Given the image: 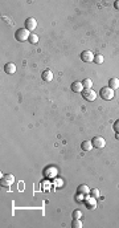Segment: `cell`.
<instances>
[{"mask_svg":"<svg viewBox=\"0 0 119 228\" xmlns=\"http://www.w3.org/2000/svg\"><path fill=\"white\" fill-rule=\"evenodd\" d=\"M41 78H43L45 82H50L52 80H53V72H52L50 69H45V70L41 73Z\"/></svg>","mask_w":119,"mask_h":228,"instance_id":"obj_9","label":"cell"},{"mask_svg":"<svg viewBox=\"0 0 119 228\" xmlns=\"http://www.w3.org/2000/svg\"><path fill=\"white\" fill-rule=\"evenodd\" d=\"M81 148L84 151H90L91 148H93V143H91V141H84L81 143Z\"/></svg>","mask_w":119,"mask_h":228,"instance_id":"obj_14","label":"cell"},{"mask_svg":"<svg viewBox=\"0 0 119 228\" xmlns=\"http://www.w3.org/2000/svg\"><path fill=\"white\" fill-rule=\"evenodd\" d=\"M99 95H101V98H102V99H105V101H110V99H112V98H114V95H115V93H114V90H112L111 88L105 86V88H102V89L99 90Z\"/></svg>","mask_w":119,"mask_h":228,"instance_id":"obj_2","label":"cell"},{"mask_svg":"<svg viewBox=\"0 0 119 228\" xmlns=\"http://www.w3.org/2000/svg\"><path fill=\"white\" fill-rule=\"evenodd\" d=\"M81 94H82V97H84L86 101H94L97 98V93L91 88L90 89H84Z\"/></svg>","mask_w":119,"mask_h":228,"instance_id":"obj_4","label":"cell"},{"mask_svg":"<svg viewBox=\"0 0 119 228\" xmlns=\"http://www.w3.org/2000/svg\"><path fill=\"white\" fill-rule=\"evenodd\" d=\"M114 130H115V133L117 134H119V119H117L115 122H114Z\"/></svg>","mask_w":119,"mask_h":228,"instance_id":"obj_22","label":"cell"},{"mask_svg":"<svg viewBox=\"0 0 119 228\" xmlns=\"http://www.w3.org/2000/svg\"><path fill=\"white\" fill-rule=\"evenodd\" d=\"M28 41L30 42V44H37V42H39V36L34 35V33H30Z\"/></svg>","mask_w":119,"mask_h":228,"instance_id":"obj_17","label":"cell"},{"mask_svg":"<svg viewBox=\"0 0 119 228\" xmlns=\"http://www.w3.org/2000/svg\"><path fill=\"white\" fill-rule=\"evenodd\" d=\"M13 180H15L13 175H11V174L4 175L3 179H2V186H3V187H11L12 183H13Z\"/></svg>","mask_w":119,"mask_h":228,"instance_id":"obj_5","label":"cell"},{"mask_svg":"<svg viewBox=\"0 0 119 228\" xmlns=\"http://www.w3.org/2000/svg\"><path fill=\"white\" fill-rule=\"evenodd\" d=\"M94 62L95 64H103V56L99 55V53H98V55H95L94 56Z\"/></svg>","mask_w":119,"mask_h":228,"instance_id":"obj_20","label":"cell"},{"mask_svg":"<svg viewBox=\"0 0 119 228\" xmlns=\"http://www.w3.org/2000/svg\"><path fill=\"white\" fill-rule=\"evenodd\" d=\"M90 191H91V190H90L89 187H87L86 184H81L80 187H78V192H80V194H84V195H89V194H90Z\"/></svg>","mask_w":119,"mask_h":228,"instance_id":"obj_15","label":"cell"},{"mask_svg":"<svg viewBox=\"0 0 119 228\" xmlns=\"http://www.w3.org/2000/svg\"><path fill=\"white\" fill-rule=\"evenodd\" d=\"M114 7H115L117 9H119V0H115V2H114Z\"/></svg>","mask_w":119,"mask_h":228,"instance_id":"obj_23","label":"cell"},{"mask_svg":"<svg viewBox=\"0 0 119 228\" xmlns=\"http://www.w3.org/2000/svg\"><path fill=\"white\" fill-rule=\"evenodd\" d=\"M81 60L84 62H91L94 61V55L91 51H84L81 53Z\"/></svg>","mask_w":119,"mask_h":228,"instance_id":"obj_6","label":"cell"},{"mask_svg":"<svg viewBox=\"0 0 119 228\" xmlns=\"http://www.w3.org/2000/svg\"><path fill=\"white\" fill-rule=\"evenodd\" d=\"M36 27H37V21H36V19L28 17L27 20H25V29H28L30 32V31H34Z\"/></svg>","mask_w":119,"mask_h":228,"instance_id":"obj_7","label":"cell"},{"mask_svg":"<svg viewBox=\"0 0 119 228\" xmlns=\"http://www.w3.org/2000/svg\"><path fill=\"white\" fill-rule=\"evenodd\" d=\"M82 85H84V89H90L93 86V81L90 78H85L84 81H82Z\"/></svg>","mask_w":119,"mask_h":228,"instance_id":"obj_16","label":"cell"},{"mask_svg":"<svg viewBox=\"0 0 119 228\" xmlns=\"http://www.w3.org/2000/svg\"><path fill=\"white\" fill-rule=\"evenodd\" d=\"M108 88H111L112 90H115L119 88V80L118 78H110L108 80Z\"/></svg>","mask_w":119,"mask_h":228,"instance_id":"obj_13","label":"cell"},{"mask_svg":"<svg viewBox=\"0 0 119 228\" xmlns=\"http://www.w3.org/2000/svg\"><path fill=\"white\" fill-rule=\"evenodd\" d=\"M29 36H30V33H29L28 29L20 28V29L16 31V33H15V39H16L17 41H20V42H24V41H28Z\"/></svg>","mask_w":119,"mask_h":228,"instance_id":"obj_1","label":"cell"},{"mask_svg":"<svg viewBox=\"0 0 119 228\" xmlns=\"http://www.w3.org/2000/svg\"><path fill=\"white\" fill-rule=\"evenodd\" d=\"M71 216H73V219H81V217H82V212L80 210H74L73 214H71Z\"/></svg>","mask_w":119,"mask_h":228,"instance_id":"obj_19","label":"cell"},{"mask_svg":"<svg viewBox=\"0 0 119 228\" xmlns=\"http://www.w3.org/2000/svg\"><path fill=\"white\" fill-rule=\"evenodd\" d=\"M71 227L73 228H82V223L80 219H73V221H71Z\"/></svg>","mask_w":119,"mask_h":228,"instance_id":"obj_18","label":"cell"},{"mask_svg":"<svg viewBox=\"0 0 119 228\" xmlns=\"http://www.w3.org/2000/svg\"><path fill=\"white\" fill-rule=\"evenodd\" d=\"M44 175L46 178H56V175H57V168L56 167H48L46 170H44Z\"/></svg>","mask_w":119,"mask_h":228,"instance_id":"obj_11","label":"cell"},{"mask_svg":"<svg viewBox=\"0 0 119 228\" xmlns=\"http://www.w3.org/2000/svg\"><path fill=\"white\" fill-rule=\"evenodd\" d=\"M91 143H93V147H95V148H103L106 146V141H105V138H102V137H99V135H95L94 138L91 139Z\"/></svg>","mask_w":119,"mask_h":228,"instance_id":"obj_3","label":"cell"},{"mask_svg":"<svg viewBox=\"0 0 119 228\" xmlns=\"http://www.w3.org/2000/svg\"><path fill=\"white\" fill-rule=\"evenodd\" d=\"M85 204H86L87 208L94 210L95 207H97V199L93 198V196H87V195H86V198H85Z\"/></svg>","mask_w":119,"mask_h":228,"instance_id":"obj_8","label":"cell"},{"mask_svg":"<svg viewBox=\"0 0 119 228\" xmlns=\"http://www.w3.org/2000/svg\"><path fill=\"white\" fill-rule=\"evenodd\" d=\"M71 90H73L74 93H82V90H84V85H82V82L80 81H74L71 82Z\"/></svg>","mask_w":119,"mask_h":228,"instance_id":"obj_10","label":"cell"},{"mask_svg":"<svg viewBox=\"0 0 119 228\" xmlns=\"http://www.w3.org/2000/svg\"><path fill=\"white\" fill-rule=\"evenodd\" d=\"M90 194H91L93 198H95V199H97V198H99V190H98V188L91 190V191H90Z\"/></svg>","mask_w":119,"mask_h":228,"instance_id":"obj_21","label":"cell"},{"mask_svg":"<svg viewBox=\"0 0 119 228\" xmlns=\"http://www.w3.org/2000/svg\"><path fill=\"white\" fill-rule=\"evenodd\" d=\"M4 72L7 74H13L16 72V65H15L13 62H7L6 65H4Z\"/></svg>","mask_w":119,"mask_h":228,"instance_id":"obj_12","label":"cell"}]
</instances>
